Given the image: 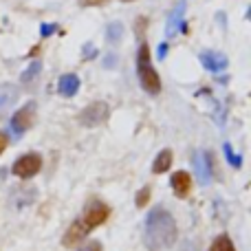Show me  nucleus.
Listing matches in <instances>:
<instances>
[{
    "label": "nucleus",
    "mask_w": 251,
    "mask_h": 251,
    "mask_svg": "<svg viewBox=\"0 0 251 251\" xmlns=\"http://www.w3.org/2000/svg\"><path fill=\"white\" fill-rule=\"evenodd\" d=\"M33 122H35V101H29V104H25L11 117V130H13V134L26 132V130L33 126Z\"/></svg>",
    "instance_id": "6"
},
{
    "label": "nucleus",
    "mask_w": 251,
    "mask_h": 251,
    "mask_svg": "<svg viewBox=\"0 0 251 251\" xmlns=\"http://www.w3.org/2000/svg\"><path fill=\"white\" fill-rule=\"evenodd\" d=\"M79 251H101V243H97V240H91V243L82 245Z\"/></svg>",
    "instance_id": "22"
},
{
    "label": "nucleus",
    "mask_w": 251,
    "mask_h": 251,
    "mask_svg": "<svg viewBox=\"0 0 251 251\" xmlns=\"http://www.w3.org/2000/svg\"><path fill=\"white\" fill-rule=\"evenodd\" d=\"M40 168H42V159H40V154H35V152H29V154L20 156V159L13 163V174L20 178H31L35 176V174L40 172Z\"/></svg>",
    "instance_id": "5"
},
{
    "label": "nucleus",
    "mask_w": 251,
    "mask_h": 251,
    "mask_svg": "<svg viewBox=\"0 0 251 251\" xmlns=\"http://www.w3.org/2000/svg\"><path fill=\"white\" fill-rule=\"evenodd\" d=\"M108 0H82L84 7H100V4H106Z\"/></svg>",
    "instance_id": "23"
},
{
    "label": "nucleus",
    "mask_w": 251,
    "mask_h": 251,
    "mask_svg": "<svg viewBox=\"0 0 251 251\" xmlns=\"http://www.w3.org/2000/svg\"><path fill=\"white\" fill-rule=\"evenodd\" d=\"M194 170L201 185H209L212 183V156L207 152L201 150L194 154Z\"/></svg>",
    "instance_id": "7"
},
{
    "label": "nucleus",
    "mask_w": 251,
    "mask_h": 251,
    "mask_svg": "<svg viewBox=\"0 0 251 251\" xmlns=\"http://www.w3.org/2000/svg\"><path fill=\"white\" fill-rule=\"evenodd\" d=\"M18 100V86L13 84H0V113L13 106Z\"/></svg>",
    "instance_id": "13"
},
{
    "label": "nucleus",
    "mask_w": 251,
    "mask_h": 251,
    "mask_svg": "<svg viewBox=\"0 0 251 251\" xmlns=\"http://www.w3.org/2000/svg\"><path fill=\"white\" fill-rule=\"evenodd\" d=\"M170 185H172L174 194L178 196V199H185L187 194H190V187H192V176L187 172H174L172 178H170Z\"/></svg>",
    "instance_id": "11"
},
{
    "label": "nucleus",
    "mask_w": 251,
    "mask_h": 251,
    "mask_svg": "<svg viewBox=\"0 0 251 251\" xmlns=\"http://www.w3.org/2000/svg\"><path fill=\"white\" fill-rule=\"evenodd\" d=\"M165 55H168V44H165V42H161V44H159V57H161V60H163Z\"/></svg>",
    "instance_id": "25"
},
{
    "label": "nucleus",
    "mask_w": 251,
    "mask_h": 251,
    "mask_svg": "<svg viewBox=\"0 0 251 251\" xmlns=\"http://www.w3.org/2000/svg\"><path fill=\"white\" fill-rule=\"evenodd\" d=\"M108 106L104 104V101H93V104H88L86 108L79 113V124L86 126V128H95V126H101L108 119Z\"/></svg>",
    "instance_id": "3"
},
{
    "label": "nucleus",
    "mask_w": 251,
    "mask_h": 251,
    "mask_svg": "<svg viewBox=\"0 0 251 251\" xmlns=\"http://www.w3.org/2000/svg\"><path fill=\"white\" fill-rule=\"evenodd\" d=\"M126 2H128V0H126Z\"/></svg>",
    "instance_id": "27"
},
{
    "label": "nucleus",
    "mask_w": 251,
    "mask_h": 251,
    "mask_svg": "<svg viewBox=\"0 0 251 251\" xmlns=\"http://www.w3.org/2000/svg\"><path fill=\"white\" fill-rule=\"evenodd\" d=\"M95 55H97V49L93 47V44H84V53H82L84 60H91V57H95Z\"/></svg>",
    "instance_id": "21"
},
{
    "label": "nucleus",
    "mask_w": 251,
    "mask_h": 251,
    "mask_svg": "<svg viewBox=\"0 0 251 251\" xmlns=\"http://www.w3.org/2000/svg\"><path fill=\"white\" fill-rule=\"evenodd\" d=\"M137 73H139V82H141L143 91L150 93V95H159L161 93V77L150 62V49H148V44H141V47H139Z\"/></svg>",
    "instance_id": "2"
},
{
    "label": "nucleus",
    "mask_w": 251,
    "mask_h": 251,
    "mask_svg": "<svg viewBox=\"0 0 251 251\" xmlns=\"http://www.w3.org/2000/svg\"><path fill=\"white\" fill-rule=\"evenodd\" d=\"M40 69H42V64H40V62H31V64H29V69H26L25 73H22V77H20V79H22V82H25V84L33 82V79L40 75Z\"/></svg>",
    "instance_id": "17"
},
{
    "label": "nucleus",
    "mask_w": 251,
    "mask_h": 251,
    "mask_svg": "<svg viewBox=\"0 0 251 251\" xmlns=\"http://www.w3.org/2000/svg\"><path fill=\"white\" fill-rule=\"evenodd\" d=\"M88 231H91V229H88V227L77 218V221L69 227V231L64 234V240H62V243H64V247H75L77 243H82V240L86 238Z\"/></svg>",
    "instance_id": "10"
},
{
    "label": "nucleus",
    "mask_w": 251,
    "mask_h": 251,
    "mask_svg": "<svg viewBox=\"0 0 251 251\" xmlns=\"http://www.w3.org/2000/svg\"><path fill=\"white\" fill-rule=\"evenodd\" d=\"M7 146H9V137L4 132H0V154L4 152V148H7Z\"/></svg>",
    "instance_id": "24"
},
{
    "label": "nucleus",
    "mask_w": 251,
    "mask_h": 251,
    "mask_svg": "<svg viewBox=\"0 0 251 251\" xmlns=\"http://www.w3.org/2000/svg\"><path fill=\"white\" fill-rule=\"evenodd\" d=\"M57 29H60L57 25H42L40 26V33H42V38H49V35L57 33Z\"/></svg>",
    "instance_id": "20"
},
{
    "label": "nucleus",
    "mask_w": 251,
    "mask_h": 251,
    "mask_svg": "<svg viewBox=\"0 0 251 251\" xmlns=\"http://www.w3.org/2000/svg\"><path fill=\"white\" fill-rule=\"evenodd\" d=\"M115 64H117V55H108L104 60V66H115Z\"/></svg>",
    "instance_id": "26"
},
{
    "label": "nucleus",
    "mask_w": 251,
    "mask_h": 251,
    "mask_svg": "<svg viewBox=\"0 0 251 251\" xmlns=\"http://www.w3.org/2000/svg\"><path fill=\"white\" fill-rule=\"evenodd\" d=\"M148 201H150V190H148V187H143V190L137 192V199H134V203H137V207H146Z\"/></svg>",
    "instance_id": "19"
},
{
    "label": "nucleus",
    "mask_w": 251,
    "mask_h": 251,
    "mask_svg": "<svg viewBox=\"0 0 251 251\" xmlns=\"http://www.w3.org/2000/svg\"><path fill=\"white\" fill-rule=\"evenodd\" d=\"M176 221L163 207H154L146 218L143 229V245L148 251H165L176 243Z\"/></svg>",
    "instance_id": "1"
},
{
    "label": "nucleus",
    "mask_w": 251,
    "mask_h": 251,
    "mask_svg": "<svg viewBox=\"0 0 251 251\" xmlns=\"http://www.w3.org/2000/svg\"><path fill=\"white\" fill-rule=\"evenodd\" d=\"M209 251H236V249H234V243H231L229 236H227V234H221V236H218V238L212 243Z\"/></svg>",
    "instance_id": "16"
},
{
    "label": "nucleus",
    "mask_w": 251,
    "mask_h": 251,
    "mask_svg": "<svg viewBox=\"0 0 251 251\" xmlns=\"http://www.w3.org/2000/svg\"><path fill=\"white\" fill-rule=\"evenodd\" d=\"M223 150H225V154H227V161H229L234 168H240V165H243V159H240V156L236 154L234 150H231L229 143H225V146H223Z\"/></svg>",
    "instance_id": "18"
},
{
    "label": "nucleus",
    "mask_w": 251,
    "mask_h": 251,
    "mask_svg": "<svg viewBox=\"0 0 251 251\" xmlns=\"http://www.w3.org/2000/svg\"><path fill=\"white\" fill-rule=\"evenodd\" d=\"M183 13H185V0H178L168 18V25H165V35L168 38H174L183 29Z\"/></svg>",
    "instance_id": "8"
},
{
    "label": "nucleus",
    "mask_w": 251,
    "mask_h": 251,
    "mask_svg": "<svg viewBox=\"0 0 251 251\" xmlns=\"http://www.w3.org/2000/svg\"><path fill=\"white\" fill-rule=\"evenodd\" d=\"M170 165H172V150H161L159 154H156L154 163H152V172L163 174L165 170H170Z\"/></svg>",
    "instance_id": "14"
},
{
    "label": "nucleus",
    "mask_w": 251,
    "mask_h": 251,
    "mask_svg": "<svg viewBox=\"0 0 251 251\" xmlns=\"http://www.w3.org/2000/svg\"><path fill=\"white\" fill-rule=\"evenodd\" d=\"M108 216H110L108 205L101 203V201H93V203L86 205V209H84V214H82L79 221H82L88 229H95V227H100L101 223H106V218Z\"/></svg>",
    "instance_id": "4"
},
{
    "label": "nucleus",
    "mask_w": 251,
    "mask_h": 251,
    "mask_svg": "<svg viewBox=\"0 0 251 251\" xmlns=\"http://www.w3.org/2000/svg\"><path fill=\"white\" fill-rule=\"evenodd\" d=\"M124 38V25L122 22H110L108 26V33H106V40H108L110 44H119Z\"/></svg>",
    "instance_id": "15"
},
{
    "label": "nucleus",
    "mask_w": 251,
    "mask_h": 251,
    "mask_svg": "<svg viewBox=\"0 0 251 251\" xmlns=\"http://www.w3.org/2000/svg\"><path fill=\"white\" fill-rule=\"evenodd\" d=\"M79 91V77L75 73H66L60 77V82H57V93H60L62 97H73L75 93Z\"/></svg>",
    "instance_id": "12"
},
{
    "label": "nucleus",
    "mask_w": 251,
    "mask_h": 251,
    "mask_svg": "<svg viewBox=\"0 0 251 251\" xmlns=\"http://www.w3.org/2000/svg\"><path fill=\"white\" fill-rule=\"evenodd\" d=\"M201 62H203V66L207 71H212V73H221V71H225L227 64H229L227 55H223V53H218V51L201 53Z\"/></svg>",
    "instance_id": "9"
}]
</instances>
